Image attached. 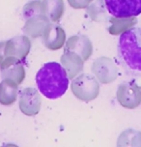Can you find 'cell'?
I'll return each mask as SVG.
<instances>
[{
    "mask_svg": "<svg viewBox=\"0 0 141 147\" xmlns=\"http://www.w3.org/2000/svg\"><path fill=\"white\" fill-rule=\"evenodd\" d=\"M38 90L46 98L55 100L62 97L69 87L66 70L57 62L46 63L36 75Z\"/></svg>",
    "mask_w": 141,
    "mask_h": 147,
    "instance_id": "obj_2",
    "label": "cell"
},
{
    "mask_svg": "<svg viewBox=\"0 0 141 147\" xmlns=\"http://www.w3.org/2000/svg\"><path fill=\"white\" fill-rule=\"evenodd\" d=\"M108 13L115 18H125L141 14V0H104Z\"/></svg>",
    "mask_w": 141,
    "mask_h": 147,
    "instance_id": "obj_3",
    "label": "cell"
},
{
    "mask_svg": "<svg viewBox=\"0 0 141 147\" xmlns=\"http://www.w3.org/2000/svg\"><path fill=\"white\" fill-rule=\"evenodd\" d=\"M117 55L126 75L141 78V28H130L120 35Z\"/></svg>",
    "mask_w": 141,
    "mask_h": 147,
    "instance_id": "obj_1",
    "label": "cell"
}]
</instances>
